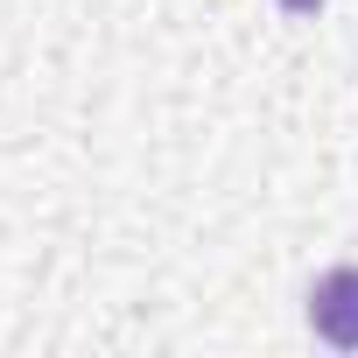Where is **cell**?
Returning <instances> with one entry per match:
<instances>
[{
	"instance_id": "6da1fadb",
	"label": "cell",
	"mask_w": 358,
	"mask_h": 358,
	"mask_svg": "<svg viewBox=\"0 0 358 358\" xmlns=\"http://www.w3.org/2000/svg\"><path fill=\"white\" fill-rule=\"evenodd\" d=\"M309 323H316L323 344L358 351V267H330V274L309 288Z\"/></svg>"
},
{
	"instance_id": "7a4b0ae2",
	"label": "cell",
	"mask_w": 358,
	"mask_h": 358,
	"mask_svg": "<svg viewBox=\"0 0 358 358\" xmlns=\"http://www.w3.org/2000/svg\"><path fill=\"white\" fill-rule=\"evenodd\" d=\"M281 8H288V15H316V8H323V0H281Z\"/></svg>"
}]
</instances>
